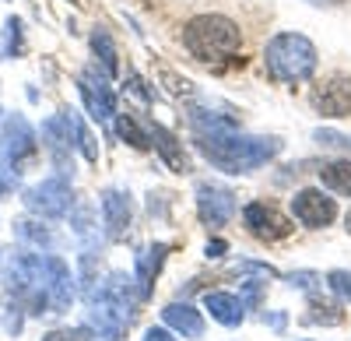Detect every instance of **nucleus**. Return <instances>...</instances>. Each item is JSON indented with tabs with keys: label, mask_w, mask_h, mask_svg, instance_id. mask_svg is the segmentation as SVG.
Instances as JSON below:
<instances>
[{
	"label": "nucleus",
	"mask_w": 351,
	"mask_h": 341,
	"mask_svg": "<svg viewBox=\"0 0 351 341\" xmlns=\"http://www.w3.org/2000/svg\"><path fill=\"white\" fill-rule=\"evenodd\" d=\"M193 148L215 169H221V173L246 176V173H256L260 165H267L281 152V141L278 137H260V134L221 130V134H197Z\"/></svg>",
	"instance_id": "1"
},
{
	"label": "nucleus",
	"mask_w": 351,
	"mask_h": 341,
	"mask_svg": "<svg viewBox=\"0 0 351 341\" xmlns=\"http://www.w3.org/2000/svg\"><path fill=\"white\" fill-rule=\"evenodd\" d=\"M183 46L200 64H225L243 49V32L228 14H197L183 25Z\"/></svg>",
	"instance_id": "2"
},
{
	"label": "nucleus",
	"mask_w": 351,
	"mask_h": 341,
	"mask_svg": "<svg viewBox=\"0 0 351 341\" xmlns=\"http://www.w3.org/2000/svg\"><path fill=\"white\" fill-rule=\"evenodd\" d=\"M263 64H267V74L274 81H306L316 74V64H319V53L313 46L309 36L302 32H278L267 49H263Z\"/></svg>",
	"instance_id": "3"
},
{
	"label": "nucleus",
	"mask_w": 351,
	"mask_h": 341,
	"mask_svg": "<svg viewBox=\"0 0 351 341\" xmlns=\"http://www.w3.org/2000/svg\"><path fill=\"white\" fill-rule=\"evenodd\" d=\"M25 208L39 218H64L74 208V190L67 176H49L36 187L25 190Z\"/></svg>",
	"instance_id": "4"
},
{
	"label": "nucleus",
	"mask_w": 351,
	"mask_h": 341,
	"mask_svg": "<svg viewBox=\"0 0 351 341\" xmlns=\"http://www.w3.org/2000/svg\"><path fill=\"white\" fill-rule=\"evenodd\" d=\"M39 152V141H36V130L25 117L11 113L4 120V134H0V158H4L14 173H21V162L32 158Z\"/></svg>",
	"instance_id": "5"
},
{
	"label": "nucleus",
	"mask_w": 351,
	"mask_h": 341,
	"mask_svg": "<svg viewBox=\"0 0 351 341\" xmlns=\"http://www.w3.org/2000/svg\"><path fill=\"white\" fill-rule=\"evenodd\" d=\"M77 89H81V99L88 106V117L99 120V124H109L116 117V95L109 89V74L99 71L95 64L88 67L81 78H77Z\"/></svg>",
	"instance_id": "6"
},
{
	"label": "nucleus",
	"mask_w": 351,
	"mask_h": 341,
	"mask_svg": "<svg viewBox=\"0 0 351 341\" xmlns=\"http://www.w3.org/2000/svg\"><path fill=\"white\" fill-rule=\"evenodd\" d=\"M291 215H295V222H302L306 229H327L337 218V201L327 197V190L306 187L291 197Z\"/></svg>",
	"instance_id": "7"
},
{
	"label": "nucleus",
	"mask_w": 351,
	"mask_h": 341,
	"mask_svg": "<svg viewBox=\"0 0 351 341\" xmlns=\"http://www.w3.org/2000/svg\"><path fill=\"white\" fill-rule=\"evenodd\" d=\"M43 289L49 296V314H64V309H71L74 303V274L71 268L60 261V257H53V253H43Z\"/></svg>",
	"instance_id": "8"
},
{
	"label": "nucleus",
	"mask_w": 351,
	"mask_h": 341,
	"mask_svg": "<svg viewBox=\"0 0 351 341\" xmlns=\"http://www.w3.org/2000/svg\"><path fill=\"white\" fill-rule=\"evenodd\" d=\"M197 215H200L204 225H211V229H218V225H228L232 215H236V193H232L228 187H218V183L200 180V183H197Z\"/></svg>",
	"instance_id": "9"
},
{
	"label": "nucleus",
	"mask_w": 351,
	"mask_h": 341,
	"mask_svg": "<svg viewBox=\"0 0 351 341\" xmlns=\"http://www.w3.org/2000/svg\"><path fill=\"white\" fill-rule=\"evenodd\" d=\"M243 225H246V233L263 239V243H274V239H285L291 233V222L267 201H253L243 208Z\"/></svg>",
	"instance_id": "10"
},
{
	"label": "nucleus",
	"mask_w": 351,
	"mask_h": 341,
	"mask_svg": "<svg viewBox=\"0 0 351 341\" xmlns=\"http://www.w3.org/2000/svg\"><path fill=\"white\" fill-rule=\"evenodd\" d=\"M309 102L324 117H351V78H330L316 84Z\"/></svg>",
	"instance_id": "11"
},
{
	"label": "nucleus",
	"mask_w": 351,
	"mask_h": 341,
	"mask_svg": "<svg viewBox=\"0 0 351 341\" xmlns=\"http://www.w3.org/2000/svg\"><path fill=\"white\" fill-rule=\"evenodd\" d=\"M102 225H106V236L109 239H123L130 233V222H134V208H130V197L123 190H102Z\"/></svg>",
	"instance_id": "12"
},
{
	"label": "nucleus",
	"mask_w": 351,
	"mask_h": 341,
	"mask_svg": "<svg viewBox=\"0 0 351 341\" xmlns=\"http://www.w3.org/2000/svg\"><path fill=\"white\" fill-rule=\"evenodd\" d=\"M71 134H74V127H71V117H67V113H64V117H53V120L43 124L46 148H49L53 165L60 169V173H71V169H74V162H71V145H74Z\"/></svg>",
	"instance_id": "13"
},
{
	"label": "nucleus",
	"mask_w": 351,
	"mask_h": 341,
	"mask_svg": "<svg viewBox=\"0 0 351 341\" xmlns=\"http://www.w3.org/2000/svg\"><path fill=\"white\" fill-rule=\"evenodd\" d=\"M162 320L165 327H172L176 334H183V338H204V317H200V309H193L190 303H169L162 309Z\"/></svg>",
	"instance_id": "14"
},
{
	"label": "nucleus",
	"mask_w": 351,
	"mask_h": 341,
	"mask_svg": "<svg viewBox=\"0 0 351 341\" xmlns=\"http://www.w3.org/2000/svg\"><path fill=\"white\" fill-rule=\"evenodd\" d=\"M148 134H152V145L162 152V158H165V165L172 169V173H190V158H186L183 145L176 141V134H172V130H165L162 124H152V127H148Z\"/></svg>",
	"instance_id": "15"
},
{
	"label": "nucleus",
	"mask_w": 351,
	"mask_h": 341,
	"mask_svg": "<svg viewBox=\"0 0 351 341\" xmlns=\"http://www.w3.org/2000/svg\"><path fill=\"white\" fill-rule=\"evenodd\" d=\"M204 306L211 309V317L225 327H239L246 320V303L232 292H208L204 296Z\"/></svg>",
	"instance_id": "16"
},
{
	"label": "nucleus",
	"mask_w": 351,
	"mask_h": 341,
	"mask_svg": "<svg viewBox=\"0 0 351 341\" xmlns=\"http://www.w3.org/2000/svg\"><path fill=\"white\" fill-rule=\"evenodd\" d=\"M165 253H169L165 243H152V246H144V250L137 253V274H134V281H137L141 299L152 292V281H155V274H158L162 264H165Z\"/></svg>",
	"instance_id": "17"
},
{
	"label": "nucleus",
	"mask_w": 351,
	"mask_h": 341,
	"mask_svg": "<svg viewBox=\"0 0 351 341\" xmlns=\"http://www.w3.org/2000/svg\"><path fill=\"white\" fill-rule=\"evenodd\" d=\"M319 183H324V190H330L337 197H351V158L327 162L319 169Z\"/></svg>",
	"instance_id": "18"
},
{
	"label": "nucleus",
	"mask_w": 351,
	"mask_h": 341,
	"mask_svg": "<svg viewBox=\"0 0 351 341\" xmlns=\"http://www.w3.org/2000/svg\"><path fill=\"white\" fill-rule=\"evenodd\" d=\"M14 236H18L21 243H28V246H36V250H43V253H49V250L56 246L53 233L46 229L43 222H14Z\"/></svg>",
	"instance_id": "19"
},
{
	"label": "nucleus",
	"mask_w": 351,
	"mask_h": 341,
	"mask_svg": "<svg viewBox=\"0 0 351 341\" xmlns=\"http://www.w3.org/2000/svg\"><path fill=\"white\" fill-rule=\"evenodd\" d=\"M306 320H309V324H327V327H334V324L344 320V314H341L337 303L319 299V296H309V314H306Z\"/></svg>",
	"instance_id": "20"
},
{
	"label": "nucleus",
	"mask_w": 351,
	"mask_h": 341,
	"mask_svg": "<svg viewBox=\"0 0 351 341\" xmlns=\"http://www.w3.org/2000/svg\"><path fill=\"white\" fill-rule=\"evenodd\" d=\"M92 49H95V56H102V71H106V74L120 71V60H116L120 53H116V46H112V39H109L106 28H95V32H92Z\"/></svg>",
	"instance_id": "21"
},
{
	"label": "nucleus",
	"mask_w": 351,
	"mask_h": 341,
	"mask_svg": "<svg viewBox=\"0 0 351 341\" xmlns=\"http://www.w3.org/2000/svg\"><path fill=\"white\" fill-rule=\"evenodd\" d=\"M116 134H120V137L127 141V145H130V148H137V152L152 148V134H144V130L137 127V120H134V117H127V113H123V117H116Z\"/></svg>",
	"instance_id": "22"
},
{
	"label": "nucleus",
	"mask_w": 351,
	"mask_h": 341,
	"mask_svg": "<svg viewBox=\"0 0 351 341\" xmlns=\"http://www.w3.org/2000/svg\"><path fill=\"white\" fill-rule=\"evenodd\" d=\"M18 53H21V21L8 18L4 28H0V60H11Z\"/></svg>",
	"instance_id": "23"
},
{
	"label": "nucleus",
	"mask_w": 351,
	"mask_h": 341,
	"mask_svg": "<svg viewBox=\"0 0 351 341\" xmlns=\"http://www.w3.org/2000/svg\"><path fill=\"white\" fill-rule=\"evenodd\" d=\"M67 117H71V127H74V137H77V148L84 152V158H88V162H99V148H95V137L88 134V127H84V124H81V120L74 117L71 109H67Z\"/></svg>",
	"instance_id": "24"
},
{
	"label": "nucleus",
	"mask_w": 351,
	"mask_h": 341,
	"mask_svg": "<svg viewBox=\"0 0 351 341\" xmlns=\"http://www.w3.org/2000/svg\"><path fill=\"white\" fill-rule=\"evenodd\" d=\"M327 285H330V292H334L337 299L351 303V271H344V268L327 271Z\"/></svg>",
	"instance_id": "25"
},
{
	"label": "nucleus",
	"mask_w": 351,
	"mask_h": 341,
	"mask_svg": "<svg viewBox=\"0 0 351 341\" xmlns=\"http://www.w3.org/2000/svg\"><path fill=\"white\" fill-rule=\"evenodd\" d=\"M316 145H324V148H337V152H351V137L348 134H337V130H327V127H319L313 134Z\"/></svg>",
	"instance_id": "26"
},
{
	"label": "nucleus",
	"mask_w": 351,
	"mask_h": 341,
	"mask_svg": "<svg viewBox=\"0 0 351 341\" xmlns=\"http://www.w3.org/2000/svg\"><path fill=\"white\" fill-rule=\"evenodd\" d=\"M43 341H99L88 327H77V331H49L43 334Z\"/></svg>",
	"instance_id": "27"
},
{
	"label": "nucleus",
	"mask_w": 351,
	"mask_h": 341,
	"mask_svg": "<svg viewBox=\"0 0 351 341\" xmlns=\"http://www.w3.org/2000/svg\"><path fill=\"white\" fill-rule=\"evenodd\" d=\"M319 281H324V278H319L316 271H295V274H288V285L291 289H302V292H313Z\"/></svg>",
	"instance_id": "28"
},
{
	"label": "nucleus",
	"mask_w": 351,
	"mask_h": 341,
	"mask_svg": "<svg viewBox=\"0 0 351 341\" xmlns=\"http://www.w3.org/2000/svg\"><path fill=\"white\" fill-rule=\"evenodd\" d=\"M144 341H176V338H172L165 327H152L148 334H144Z\"/></svg>",
	"instance_id": "29"
},
{
	"label": "nucleus",
	"mask_w": 351,
	"mask_h": 341,
	"mask_svg": "<svg viewBox=\"0 0 351 341\" xmlns=\"http://www.w3.org/2000/svg\"><path fill=\"white\" fill-rule=\"evenodd\" d=\"M225 250H228V246H225L221 239H215V243H208V257H221Z\"/></svg>",
	"instance_id": "30"
},
{
	"label": "nucleus",
	"mask_w": 351,
	"mask_h": 341,
	"mask_svg": "<svg viewBox=\"0 0 351 341\" xmlns=\"http://www.w3.org/2000/svg\"><path fill=\"white\" fill-rule=\"evenodd\" d=\"M263 320H267V324H271L274 331H281V327H285V314H271V317L263 314Z\"/></svg>",
	"instance_id": "31"
},
{
	"label": "nucleus",
	"mask_w": 351,
	"mask_h": 341,
	"mask_svg": "<svg viewBox=\"0 0 351 341\" xmlns=\"http://www.w3.org/2000/svg\"><path fill=\"white\" fill-rule=\"evenodd\" d=\"M8 193H11V180L0 176V197H8Z\"/></svg>",
	"instance_id": "32"
},
{
	"label": "nucleus",
	"mask_w": 351,
	"mask_h": 341,
	"mask_svg": "<svg viewBox=\"0 0 351 341\" xmlns=\"http://www.w3.org/2000/svg\"><path fill=\"white\" fill-rule=\"evenodd\" d=\"M344 229L351 233V208H348V215H344Z\"/></svg>",
	"instance_id": "33"
}]
</instances>
